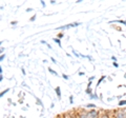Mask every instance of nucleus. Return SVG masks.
Listing matches in <instances>:
<instances>
[{
  "mask_svg": "<svg viewBox=\"0 0 126 118\" xmlns=\"http://www.w3.org/2000/svg\"><path fill=\"white\" fill-rule=\"evenodd\" d=\"M99 116V112L97 110H92L88 112V118H98Z\"/></svg>",
  "mask_w": 126,
  "mask_h": 118,
  "instance_id": "f257e3e1",
  "label": "nucleus"
},
{
  "mask_svg": "<svg viewBox=\"0 0 126 118\" xmlns=\"http://www.w3.org/2000/svg\"><path fill=\"white\" fill-rule=\"evenodd\" d=\"M77 25H79V23H70V24H66L64 26L58 27V30H67L69 27H74V26H77Z\"/></svg>",
  "mask_w": 126,
  "mask_h": 118,
  "instance_id": "f03ea898",
  "label": "nucleus"
},
{
  "mask_svg": "<svg viewBox=\"0 0 126 118\" xmlns=\"http://www.w3.org/2000/svg\"><path fill=\"white\" fill-rule=\"evenodd\" d=\"M79 118H88V112H82L79 115Z\"/></svg>",
  "mask_w": 126,
  "mask_h": 118,
  "instance_id": "7ed1b4c3",
  "label": "nucleus"
},
{
  "mask_svg": "<svg viewBox=\"0 0 126 118\" xmlns=\"http://www.w3.org/2000/svg\"><path fill=\"white\" fill-rule=\"evenodd\" d=\"M116 118H126V114H125V112H120V113L117 115Z\"/></svg>",
  "mask_w": 126,
  "mask_h": 118,
  "instance_id": "20e7f679",
  "label": "nucleus"
},
{
  "mask_svg": "<svg viewBox=\"0 0 126 118\" xmlns=\"http://www.w3.org/2000/svg\"><path fill=\"white\" fill-rule=\"evenodd\" d=\"M55 91H56V93H57L58 98H60V97H61V90H60V88H59V86H57V88L55 89Z\"/></svg>",
  "mask_w": 126,
  "mask_h": 118,
  "instance_id": "39448f33",
  "label": "nucleus"
},
{
  "mask_svg": "<svg viewBox=\"0 0 126 118\" xmlns=\"http://www.w3.org/2000/svg\"><path fill=\"white\" fill-rule=\"evenodd\" d=\"M54 41L57 42L59 44V46H61V41H60V39H59V38H54Z\"/></svg>",
  "mask_w": 126,
  "mask_h": 118,
  "instance_id": "423d86ee",
  "label": "nucleus"
},
{
  "mask_svg": "<svg viewBox=\"0 0 126 118\" xmlns=\"http://www.w3.org/2000/svg\"><path fill=\"white\" fill-rule=\"evenodd\" d=\"M48 71H49V72H50V73H52V74H53V75H55V76H58V73H57V72H55V71H53V70H52V69H50V68L48 69Z\"/></svg>",
  "mask_w": 126,
  "mask_h": 118,
  "instance_id": "0eeeda50",
  "label": "nucleus"
},
{
  "mask_svg": "<svg viewBox=\"0 0 126 118\" xmlns=\"http://www.w3.org/2000/svg\"><path fill=\"white\" fill-rule=\"evenodd\" d=\"M9 91H10V89H6V90H5V91H3V92H1V94H0V97H2L3 95H4V94H6V93H7V92H9Z\"/></svg>",
  "mask_w": 126,
  "mask_h": 118,
  "instance_id": "6e6552de",
  "label": "nucleus"
},
{
  "mask_svg": "<svg viewBox=\"0 0 126 118\" xmlns=\"http://www.w3.org/2000/svg\"><path fill=\"white\" fill-rule=\"evenodd\" d=\"M86 93H87L89 96H92V90H90V88H87V89H86Z\"/></svg>",
  "mask_w": 126,
  "mask_h": 118,
  "instance_id": "1a4fd4ad",
  "label": "nucleus"
},
{
  "mask_svg": "<svg viewBox=\"0 0 126 118\" xmlns=\"http://www.w3.org/2000/svg\"><path fill=\"white\" fill-rule=\"evenodd\" d=\"M126 104V100H122V101H120L119 102V105L121 107V105H125Z\"/></svg>",
  "mask_w": 126,
  "mask_h": 118,
  "instance_id": "9d476101",
  "label": "nucleus"
},
{
  "mask_svg": "<svg viewBox=\"0 0 126 118\" xmlns=\"http://www.w3.org/2000/svg\"><path fill=\"white\" fill-rule=\"evenodd\" d=\"M104 78H105V76H102V77L100 78V80H99V82H98V85H99V84L101 83V81H102V80H103V79H104Z\"/></svg>",
  "mask_w": 126,
  "mask_h": 118,
  "instance_id": "9b49d317",
  "label": "nucleus"
},
{
  "mask_svg": "<svg viewBox=\"0 0 126 118\" xmlns=\"http://www.w3.org/2000/svg\"><path fill=\"white\" fill-rule=\"evenodd\" d=\"M90 98H92V99H98V96L97 95H92Z\"/></svg>",
  "mask_w": 126,
  "mask_h": 118,
  "instance_id": "f8f14e48",
  "label": "nucleus"
},
{
  "mask_svg": "<svg viewBox=\"0 0 126 118\" xmlns=\"http://www.w3.org/2000/svg\"><path fill=\"white\" fill-rule=\"evenodd\" d=\"M62 77L64 78L65 80H67V79H68V76H67V75H65V74H63V75H62Z\"/></svg>",
  "mask_w": 126,
  "mask_h": 118,
  "instance_id": "ddd939ff",
  "label": "nucleus"
},
{
  "mask_svg": "<svg viewBox=\"0 0 126 118\" xmlns=\"http://www.w3.org/2000/svg\"><path fill=\"white\" fill-rule=\"evenodd\" d=\"M4 57H5V55H1V57H0V61H3V59H4Z\"/></svg>",
  "mask_w": 126,
  "mask_h": 118,
  "instance_id": "4468645a",
  "label": "nucleus"
},
{
  "mask_svg": "<svg viewBox=\"0 0 126 118\" xmlns=\"http://www.w3.org/2000/svg\"><path fill=\"white\" fill-rule=\"evenodd\" d=\"M37 103H39V104H40V105H43V104H42V102H41V100H40V99H37Z\"/></svg>",
  "mask_w": 126,
  "mask_h": 118,
  "instance_id": "2eb2a0df",
  "label": "nucleus"
},
{
  "mask_svg": "<svg viewBox=\"0 0 126 118\" xmlns=\"http://www.w3.org/2000/svg\"><path fill=\"white\" fill-rule=\"evenodd\" d=\"M35 19H36V15H35V16H33L31 18V21H35Z\"/></svg>",
  "mask_w": 126,
  "mask_h": 118,
  "instance_id": "dca6fc26",
  "label": "nucleus"
},
{
  "mask_svg": "<svg viewBox=\"0 0 126 118\" xmlns=\"http://www.w3.org/2000/svg\"><path fill=\"white\" fill-rule=\"evenodd\" d=\"M69 100H70V103H73V101H74V97H73V96H70V97H69Z\"/></svg>",
  "mask_w": 126,
  "mask_h": 118,
  "instance_id": "f3484780",
  "label": "nucleus"
},
{
  "mask_svg": "<svg viewBox=\"0 0 126 118\" xmlns=\"http://www.w3.org/2000/svg\"><path fill=\"white\" fill-rule=\"evenodd\" d=\"M63 36H64V35H63V33H60V34L58 35V37H59V38H62Z\"/></svg>",
  "mask_w": 126,
  "mask_h": 118,
  "instance_id": "a211bd4d",
  "label": "nucleus"
},
{
  "mask_svg": "<svg viewBox=\"0 0 126 118\" xmlns=\"http://www.w3.org/2000/svg\"><path fill=\"white\" fill-rule=\"evenodd\" d=\"M50 59H52V61L54 62V63H57V61H56V60H55V58H54V57H52V58H50Z\"/></svg>",
  "mask_w": 126,
  "mask_h": 118,
  "instance_id": "6ab92c4d",
  "label": "nucleus"
},
{
  "mask_svg": "<svg viewBox=\"0 0 126 118\" xmlns=\"http://www.w3.org/2000/svg\"><path fill=\"white\" fill-rule=\"evenodd\" d=\"M111 59H112V60H113V62H116V61H117V58H116V57H113V56L111 57Z\"/></svg>",
  "mask_w": 126,
  "mask_h": 118,
  "instance_id": "aec40b11",
  "label": "nucleus"
},
{
  "mask_svg": "<svg viewBox=\"0 0 126 118\" xmlns=\"http://www.w3.org/2000/svg\"><path fill=\"white\" fill-rule=\"evenodd\" d=\"M41 43H43V44H47V42L44 41V40H41Z\"/></svg>",
  "mask_w": 126,
  "mask_h": 118,
  "instance_id": "412c9836",
  "label": "nucleus"
},
{
  "mask_svg": "<svg viewBox=\"0 0 126 118\" xmlns=\"http://www.w3.org/2000/svg\"><path fill=\"white\" fill-rule=\"evenodd\" d=\"M88 107H89V108H94V104H88V105H87V108H88Z\"/></svg>",
  "mask_w": 126,
  "mask_h": 118,
  "instance_id": "4be33fe9",
  "label": "nucleus"
},
{
  "mask_svg": "<svg viewBox=\"0 0 126 118\" xmlns=\"http://www.w3.org/2000/svg\"><path fill=\"white\" fill-rule=\"evenodd\" d=\"M113 65H115L116 68H118V66H119V65H118V63H117V62H113Z\"/></svg>",
  "mask_w": 126,
  "mask_h": 118,
  "instance_id": "5701e85b",
  "label": "nucleus"
},
{
  "mask_svg": "<svg viewBox=\"0 0 126 118\" xmlns=\"http://www.w3.org/2000/svg\"><path fill=\"white\" fill-rule=\"evenodd\" d=\"M41 4H42L43 6H45V3H44V1H41Z\"/></svg>",
  "mask_w": 126,
  "mask_h": 118,
  "instance_id": "b1692460",
  "label": "nucleus"
},
{
  "mask_svg": "<svg viewBox=\"0 0 126 118\" xmlns=\"http://www.w3.org/2000/svg\"><path fill=\"white\" fill-rule=\"evenodd\" d=\"M101 118H107V116H102Z\"/></svg>",
  "mask_w": 126,
  "mask_h": 118,
  "instance_id": "393cba45",
  "label": "nucleus"
}]
</instances>
